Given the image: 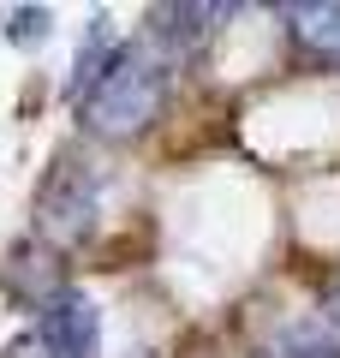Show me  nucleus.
<instances>
[{
	"instance_id": "1",
	"label": "nucleus",
	"mask_w": 340,
	"mask_h": 358,
	"mask_svg": "<svg viewBox=\"0 0 340 358\" xmlns=\"http://www.w3.org/2000/svg\"><path fill=\"white\" fill-rule=\"evenodd\" d=\"M162 90H167V48L155 36H132V42H120V48L108 54L96 90L84 96V126L96 131V138L126 143L155 120Z\"/></svg>"
},
{
	"instance_id": "2",
	"label": "nucleus",
	"mask_w": 340,
	"mask_h": 358,
	"mask_svg": "<svg viewBox=\"0 0 340 358\" xmlns=\"http://www.w3.org/2000/svg\"><path fill=\"white\" fill-rule=\"evenodd\" d=\"M90 227H96V173L72 155L48 173L36 197V233L48 251H72L78 239H90Z\"/></svg>"
},
{
	"instance_id": "3",
	"label": "nucleus",
	"mask_w": 340,
	"mask_h": 358,
	"mask_svg": "<svg viewBox=\"0 0 340 358\" xmlns=\"http://www.w3.org/2000/svg\"><path fill=\"white\" fill-rule=\"evenodd\" d=\"M54 257L60 251H48V245H18V251L6 257V287H13L24 305H36V310L66 287V268L54 263Z\"/></svg>"
},
{
	"instance_id": "4",
	"label": "nucleus",
	"mask_w": 340,
	"mask_h": 358,
	"mask_svg": "<svg viewBox=\"0 0 340 358\" xmlns=\"http://www.w3.org/2000/svg\"><path fill=\"white\" fill-rule=\"evenodd\" d=\"M269 358H340V334L323 317H292L287 329H275Z\"/></svg>"
},
{
	"instance_id": "5",
	"label": "nucleus",
	"mask_w": 340,
	"mask_h": 358,
	"mask_svg": "<svg viewBox=\"0 0 340 358\" xmlns=\"http://www.w3.org/2000/svg\"><path fill=\"white\" fill-rule=\"evenodd\" d=\"M215 18H227V6H155L150 13V36L173 54V48H191Z\"/></svg>"
},
{
	"instance_id": "6",
	"label": "nucleus",
	"mask_w": 340,
	"mask_h": 358,
	"mask_svg": "<svg viewBox=\"0 0 340 358\" xmlns=\"http://www.w3.org/2000/svg\"><path fill=\"white\" fill-rule=\"evenodd\" d=\"M292 36H299L304 48H316V54H328V60H340V6H334V0L292 6Z\"/></svg>"
},
{
	"instance_id": "7",
	"label": "nucleus",
	"mask_w": 340,
	"mask_h": 358,
	"mask_svg": "<svg viewBox=\"0 0 340 358\" xmlns=\"http://www.w3.org/2000/svg\"><path fill=\"white\" fill-rule=\"evenodd\" d=\"M108 18H96L90 24V42H84V54H78V66H72V78H66V96L72 102H84L90 90H96V78H101V66H108Z\"/></svg>"
},
{
	"instance_id": "8",
	"label": "nucleus",
	"mask_w": 340,
	"mask_h": 358,
	"mask_svg": "<svg viewBox=\"0 0 340 358\" xmlns=\"http://www.w3.org/2000/svg\"><path fill=\"white\" fill-rule=\"evenodd\" d=\"M48 6H18L13 18H6V42H13V48H42V42H48Z\"/></svg>"
},
{
	"instance_id": "9",
	"label": "nucleus",
	"mask_w": 340,
	"mask_h": 358,
	"mask_svg": "<svg viewBox=\"0 0 340 358\" xmlns=\"http://www.w3.org/2000/svg\"><path fill=\"white\" fill-rule=\"evenodd\" d=\"M0 358H48V346H42V334L30 329L24 341H6V346H0Z\"/></svg>"
},
{
	"instance_id": "10",
	"label": "nucleus",
	"mask_w": 340,
	"mask_h": 358,
	"mask_svg": "<svg viewBox=\"0 0 340 358\" xmlns=\"http://www.w3.org/2000/svg\"><path fill=\"white\" fill-rule=\"evenodd\" d=\"M323 322H328V329L340 334V281H334V287L323 293Z\"/></svg>"
}]
</instances>
